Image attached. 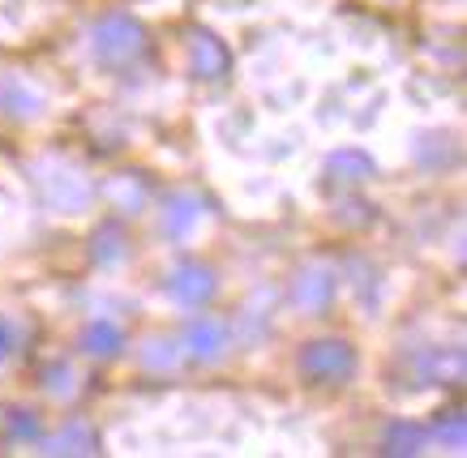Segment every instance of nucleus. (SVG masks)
Segmentation results:
<instances>
[{
    "label": "nucleus",
    "mask_w": 467,
    "mask_h": 458,
    "mask_svg": "<svg viewBox=\"0 0 467 458\" xmlns=\"http://www.w3.org/2000/svg\"><path fill=\"white\" fill-rule=\"evenodd\" d=\"M300 364H305V372H313V377L335 382V377H348V372H352V351L343 343H313Z\"/></svg>",
    "instance_id": "nucleus-1"
},
{
    "label": "nucleus",
    "mask_w": 467,
    "mask_h": 458,
    "mask_svg": "<svg viewBox=\"0 0 467 458\" xmlns=\"http://www.w3.org/2000/svg\"><path fill=\"white\" fill-rule=\"evenodd\" d=\"M52 445H57V454L65 450V445H78V454H86V450H90L95 442H90V433H86L82 424H73V429H69V433H60V437H57Z\"/></svg>",
    "instance_id": "nucleus-8"
},
{
    "label": "nucleus",
    "mask_w": 467,
    "mask_h": 458,
    "mask_svg": "<svg viewBox=\"0 0 467 458\" xmlns=\"http://www.w3.org/2000/svg\"><path fill=\"white\" fill-rule=\"evenodd\" d=\"M116 343H120V330H116L112 321H99V326L86 330V351H95V356H108V351H116Z\"/></svg>",
    "instance_id": "nucleus-5"
},
{
    "label": "nucleus",
    "mask_w": 467,
    "mask_h": 458,
    "mask_svg": "<svg viewBox=\"0 0 467 458\" xmlns=\"http://www.w3.org/2000/svg\"><path fill=\"white\" fill-rule=\"evenodd\" d=\"M211 287H214L211 274L202 270V266H181V270L168 279V291L184 304H202L206 296H211Z\"/></svg>",
    "instance_id": "nucleus-3"
},
{
    "label": "nucleus",
    "mask_w": 467,
    "mask_h": 458,
    "mask_svg": "<svg viewBox=\"0 0 467 458\" xmlns=\"http://www.w3.org/2000/svg\"><path fill=\"white\" fill-rule=\"evenodd\" d=\"M189 347H193V356H219V347H223V326L219 321H211V317H202V321H193V330H189Z\"/></svg>",
    "instance_id": "nucleus-4"
},
{
    "label": "nucleus",
    "mask_w": 467,
    "mask_h": 458,
    "mask_svg": "<svg viewBox=\"0 0 467 458\" xmlns=\"http://www.w3.org/2000/svg\"><path fill=\"white\" fill-rule=\"evenodd\" d=\"M416 445H420V433H416V429H403V424H399V429L386 437V450H390V454H416Z\"/></svg>",
    "instance_id": "nucleus-7"
},
{
    "label": "nucleus",
    "mask_w": 467,
    "mask_h": 458,
    "mask_svg": "<svg viewBox=\"0 0 467 458\" xmlns=\"http://www.w3.org/2000/svg\"><path fill=\"white\" fill-rule=\"evenodd\" d=\"M95 35H99L95 39L99 56H129V52H138V26L125 22V17H108Z\"/></svg>",
    "instance_id": "nucleus-2"
},
{
    "label": "nucleus",
    "mask_w": 467,
    "mask_h": 458,
    "mask_svg": "<svg viewBox=\"0 0 467 458\" xmlns=\"http://www.w3.org/2000/svg\"><path fill=\"white\" fill-rule=\"evenodd\" d=\"M330 168H343V180H365L368 172H373V163H368L365 155H356V150H343V155H335V163Z\"/></svg>",
    "instance_id": "nucleus-6"
}]
</instances>
